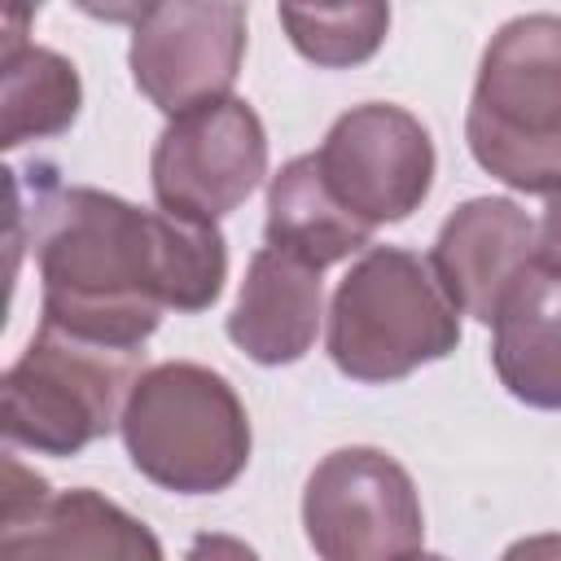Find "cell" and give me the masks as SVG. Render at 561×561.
<instances>
[{"instance_id": "6da1fadb", "label": "cell", "mask_w": 561, "mask_h": 561, "mask_svg": "<svg viewBox=\"0 0 561 561\" xmlns=\"http://www.w3.org/2000/svg\"><path fill=\"white\" fill-rule=\"evenodd\" d=\"M22 175L31 210L18 193L9 206L31 215L39 329L140 355L162 311L197 316L219 302L228 245L215 224L140 210L92 184H61L53 167Z\"/></svg>"}, {"instance_id": "7a4b0ae2", "label": "cell", "mask_w": 561, "mask_h": 561, "mask_svg": "<svg viewBox=\"0 0 561 561\" xmlns=\"http://www.w3.org/2000/svg\"><path fill=\"white\" fill-rule=\"evenodd\" d=\"M460 346V311L430 259L403 245H368L337 280L324 311L333 368L364 386H390Z\"/></svg>"}, {"instance_id": "3957f363", "label": "cell", "mask_w": 561, "mask_h": 561, "mask_svg": "<svg viewBox=\"0 0 561 561\" xmlns=\"http://www.w3.org/2000/svg\"><path fill=\"white\" fill-rule=\"evenodd\" d=\"M465 140L473 162L517 188L548 193L561 184V18H508L482 48Z\"/></svg>"}, {"instance_id": "277c9868", "label": "cell", "mask_w": 561, "mask_h": 561, "mask_svg": "<svg viewBox=\"0 0 561 561\" xmlns=\"http://www.w3.org/2000/svg\"><path fill=\"white\" fill-rule=\"evenodd\" d=\"M118 434L136 473L175 495L228 491L245 473L254 447L232 381L193 359L145 368L123 403Z\"/></svg>"}, {"instance_id": "5b68a950", "label": "cell", "mask_w": 561, "mask_h": 561, "mask_svg": "<svg viewBox=\"0 0 561 561\" xmlns=\"http://www.w3.org/2000/svg\"><path fill=\"white\" fill-rule=\"evenodd\" d=\"M140 373V355L35 329L31 346L9 364L0 381L9 447L79 456L118 425Z\"/></svg>"}, {"instance_id": "8992f818", "label": "cell", "mask_w": 561, "mask_h": 561, "mask_svg": "<svg viewBox=\"0 0 561 561\" xmlns=\"http://www.w3.org/2000/svg\"><path fill=\"white\" fill-rule=\"evenodd\" d=\"M302 530L320 561H416L425 552L421 491L390 451L337 447L307 473Z\"/></svg>"}, {"instance_id": "52a82bcc", "label": "cell", "mask_w": 561, "mask_h": 561, "mask_svg": "<svg viewBox=\"0 0 561 561\" xmlns=\"http://www.w3.org/2000/svg\"><path fill=\"white\" fill-rule=\"evenodd\" d=\"M267 175V131L245 96L167 118L149 153L153 202L167 215L219 224Z\"/></svg>"}, {"instance_id": "ba28073f", "label": "cell", "mask_w": 561, "mask_h": 561, "mask_svg": "<svg viewBox=\"0 0 561 561\" xmlns=\"http://www.w3.org/2000/svg\"><path fill=\"white\" fill-rule=\"evenodd\" d=\"M245 4L228 0H171L140 4L131 18L127 66L131 83L167 118L232 96L245 61Z\"/></svg>"}, {"instance_id": "9c48e42d", "label": "cell", "mask_w": 561, "mask_h": 561, "mask_svg": "<svg viewBox=\"0 0 561 561\" xmlns=\"http://www.w3.org/2000/svg\"><path fill=\"white\" fill-rule=\"evenodd\" d=\"M333 197L373 232L403 224L434 188V140L425 123L390 101H364L333 118L316 149Z\"/></svg>"}, {"instance_id": "30bf717a", "label": "cell", "mask_w": 561, "mask_h": 561, "mask_svg": "<svg viewBox=\"0 0 561 561\" xmlns=\"http://www.w3.org/2000/svg\"><path fill=\"white\" fill-rule=\"evenodd\" d=\"M430 267L460 316L495 324L508 294L535 272V219L513 197H469L443 219Z\"/></svg>"}, {"instance_id": "8fae6325", "label": "cell", "mask_w": 561, "mask_h": 561, "mask_svg": "<svg viewBox=\"0 0 561 561\" xmlns=\"http://www.w3.org/2000/svg\"><path fill=\"white\" fill-rule=\"evenodd\" d=\"M0 561H167L158 535L92 486L53 491L0 522Z\"/></svg>"}, {"instance_id": "7c38bea8", "label": "cell", "mask_w": 561, "mask_h": 561, "mask_svg": "<svg viewBox=\"0 0 561 561\" xmlns=\"http://www.w3.org/2000/svg\"><path fill=\"white\" fill-rule=\"evenodd\" d=\"M324 320V285L320 272L285 250H254L245 263V280L237 289V302L228 311V342L263 364H298L320 333Z\"/></svg>"}, {"instance_id": "4fadbf2b", "label": "cell", "mask_w": 561, "mask_h": 561, "mask_svg": "<svg viewBox=\"0 0 561 561\" xmlns=\"http://www.w3.org/2000/svg\"><path fill=\"white\" fill-rule=\"evenodd\" d=\"M31 9L4 13L0 44V145L18 149L26 140H48L70 131L83 105V83L70 57L26 39Z\"/></svg>"}, {"instance_id": "5bb4252c", "label": "cell", "mask_w": 561, "mask_h": 561, "mask_svg": "<svg viewBox=\"0 0 561 561\" xmlns=\"http://www.w3.org/2000/svg\"><path fill=\"white\" fill-rule=\"evenodd\" d=\"M263 237L272 250H285L302 259L307 267L324 272L351 254H364L373 245V228L359 224L324 184L316 153L289 158L267 180V215Z\"/></svg>"}, {"instance_id": "9a60e30c", "label": "cell", "mask_w": 561, "mask_h": 561, "mask_svg": "<svg viewBox=\"0 0 561 561\" xmlns=\"http://www.w3.org/2000/svg\"><path fill=\"white\" fill-rule=\"evenodd\" d=\"M500 386L539 412H561V280L530 272L491 324Z\"/></svg>"}, {"instance_id": "2e32d148", "label": "cell", "mask_w": 561, "mask_h": 561, "mask_svg": "<svg viewBox=\"0 0 561 561\" xmlns=\"http://www.w3.org/2000/svg\"><path fill=\"white\" fill-rule=\"evenodd\" d=\"M276 18L289 44L324 70H346L368 61L390 31V4H333V9L285 4Z\"/></svg>"}, {"instance_id": "e0dca14e", "label": "cell", "mask_w": 561, "mask_h": 561, "mask_svg": "<svg viewBox=\"0 0 561 561\" xmlns=\"http://www.w3.org/2000/svg\"><path fill=\"white\" fill-rule=\"evenodd\" d=\"M535 272L561 280V184L543 193V210L535 219Z\"/></svg>"}, {"instance_id": "ac0fdd59", "label": "cell", "mask_w": 561, "mask_h": 561, "mask_svg": "<svg viewBox=\"0 0 561 561\" xmlns=\"http://www.w3.org/2000/svg\"><path fill=\"white\" fill-rule=\"evenodd\" d=\"M184 561H263V557H259L245 539H237V535L202 530V535H193V543H188Z\"/></svg>"}, {"instance_id": "d6986e66", "label": "cell", "mask_w": 561, "mask_h": 561, "mask_svg": "<svg viewBox=\"0 0 561 561\" xmlns=\"http://www.w3.org/2000/svg\"><path fill=\"white\" fill-rule=\"evenodd\" d=\"M500 561H561V535L557 530H543V535H522L513 539Z\"/></svg>"}, {"instance_id": "ffe728a7", "label": "cell", "mask_w": 561, "mask_h": 561, "mask_svg": "<svg viewBox=\"0 0 561 561\" xmlns=\"http://www.w3.org/2000/svg\"><path fill=\"white\" fill-rule=\"evenodd\" d=\"M416 561H447V557H434V552H421Z\"/></svg>"}]
</instances>
